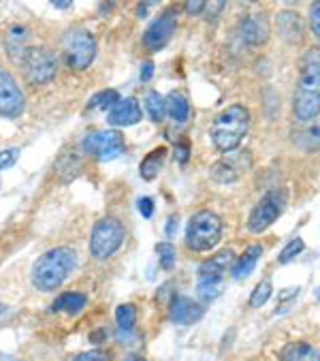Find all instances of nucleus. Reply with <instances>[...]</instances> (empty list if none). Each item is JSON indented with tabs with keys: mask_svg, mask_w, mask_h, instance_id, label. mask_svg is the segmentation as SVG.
Segmentation results:
<instances>
[{
	"mask_svg": "<svg viewBox=\"0 0 320 361\" xmlns=\"http://www.w3.org/2000/svg\"><path fill=\"white\" fill-rule=\"evenodd\" d=\"M77 267V252L68 246H56L47 252H43L30 271L32 284L43 293L56 291V288L73 274Z\"/></svg>",
	"mask_w": 320,
	"mask_h": 361,
	"instance_id": "obj_1",
	"label": "nucleus"
},
{
	"mask_svg": "<svg viewBox=\"0 0 320 361\" xmlns=\"http://www.w3.org/2000/svg\"><path fill=\"white\" fill-rule=\"evenodd\" d=\"M318 88H320V54L318 49H309L305 51L299 64V84L293 101V111L297 120L307 122L318 116V107H320Z\"/></svg>",
	"mask_w": 320,
	"mask_h": 361,
	"instance_id": "obj_2",
	"label": "nucleus"
},
{
	"mask_svg": "<svg viewBox=\"0 0 320 361\" xmlns=\"http://www.w3.org/2000/svg\"><path fill=\"white\" fill-rule=\"evenodd\" d=\"M248 126H250V114L246 107H242V105L226 107L224 111H220L216 116V120L211 124L214 146L224 154L233 152L246 137Z\"/></svg>",
	"mask_w": 320,
	"mask_h": 361,
	"instance_id": "obj_3",
	"label": "nucleus"
},
{
	"mask_svg": "<svg viewBox=\"0 0 320 361\" xmlns=\"http://www.w3.org/2000/svg\"><path fill=\"white\" fill-rule=\"evenodd\" d=\"M222 238V219L216 212L201 209L192 214L186 227V244L197 252L211 250Z\"/></svg>",
	"mask_w": 320,
	"mask_h": 361,
	"instance_id": "obj_4",
	"label": "nucleus"
},
{
	"mask_svg": "<svg viewBox=\"0 0 320 361\" xmlns=\"http://www.w3.org/2000/svg\"><path fill=\"white\" fill-rule=\"evenodd\" d=\"M62 54H64V60L70 68H75V71L88 68L97 58L94 35L88 30H82V28L68 30L62 37Z\"/></svg>",
	"mask_w": 320,
	"mask_h": 361,
	"instance_id": "obj_5",
	"label": "nucleus"
},
{
	"mask_svg": "<svg viewBox=\"0 0 320 361\" xmlns=\"http://www.w3.org/2000/svg\"><path fill=\"white\" fill-rule=\"evenodd\" d=\"M22 66L28 82H32L35 86H45L58 73V56L45 45H32L24 51Z\"/></svg>",
	"mask_w": 320,
	"mask_h": 361,
	"instance_id": "obj_6",
	"label": "nucleus"
},
{
	"mask_svg": "<svg viewBox=\"0 0 320 361\" xmlns=\"http://www.w3.org/2000/svg\"><path fill=\"white\" fill-rule=\"evenodd\" d=\"M124 225L116 219H101L90 235V255L99 261H105L118 252L124 242Z\"/></svg>",
	"mask_w": 320,
	"mask_h": 361,
	"instance_id": "obj_7",
	"label": "nucleus"
},
{
	"mask_svg": "<svg viewBox=\"0 0 320 361\" xmlns=\"http://www.w3.org/2000/svg\"><path fill=\"white\" fill-rule=\"evenodd\" d=\"M286 199H288L286 197V190H282V188H273L267 195H263V199L250 212L248 229L254 231V233H261L267 227H271L280 219V214L284 212Z\"/></svg>",
	"mask_w": 320,
	"mask_h": 361,
	"instance_id": "obj_8",
	"label": "nucleus"
},
{
	"mask_svg": "<svg viewBox=\"0 0 320 361\" xmlns=\"http://www.w3.org/2000/svg\"><path fill=\"white\" fill-rule=\"evenodd\" d=\"M82 148L99 161H113L124 152V137L118 130H92L84 137Z\"/></svg>",
	"mask_w": 320,
	"mask_h": 361,
	"instance_id": "obj_9",
	"label": "nucleus"
},
{
	"mask_svg": "<svg viewBox=\"0 0 320 361\" xmlns=\"http://www.w3.org/2000/svg\"><path fill=\"white\" fill-rule=\"evenodd\" d=\"M24 107H26V101H24L22 88L18 86L16 78L9 71L0 66V116L18 118L22 116Z\"/></svg>",
	"mask_w": 320,
	"mask_h": 361,
	"instance_id": "obj_10",
	"label": "nucleus"
},
{
	"mask_svg": "<svg viewBox=\"0 0 320 361\" xmlns=\"http://www.w3.org/2000/svg\"><path fill=\"white\" fill-rule=\"evenodd\" d=\"M176 28H178V20H176V13L169 9L147 26V30L143 32V45L152 51H160L171 41Z\"/></svg>",
	"mask_w": 320,
	"mask_h": 361,
	"instance_id": "obj_11",
	"label": "nucleus"
},
{
	"mask_svg": "<svg viewBox=\"0 0 320 361\" xmlns=\"http://www.w3.org/2000/svg\"><path fill=\"white\" fill-rule=\"evenodd\" d=\"M252 167V159L248 152H228L226 159L218 161L211 169V178L220 184H230L242 178Z\"/></svg>",
	"mask_w": 320,
	"mask_h": 361,
	"instance_id": "obj_12",
	"label": "nucleus"
},
{
	"mask_svg": "<svg viewBox=\"0 0 320 361\" xmlns=\"http://www.w3.org/2000/svg\"><path fill=\"white\" fill-rule=\"evenodd\" d=\"M203 314H205V308L184 295H173L169 304V319L176 325H192L201 321Z\"/></svg>",
	"mask_w": 320,
	"mask_h": 361,
	"instance_id": "obj_13",
	"label": "nucleus"
},
{
	"mask_svg": "<svg viewBox=\"0 0 320 361\" xmlns=\"http://www.w3.org/2000/svg\"><path fill=\"white\" fill-rule=\"evenodd\" d=\"M139 120H141V105L133 97L120 99L107 114V122L111 126H133Z\"/></svg>",
	"mask_w": 320,
	"mask_h": 361,
	"instance_id": "obj_14",
	"label": "nucleus"
},
{
	"mask_svg": "<svg viewBox=\"0 0 320 361\" xmlns=\"http://www.w3.org/2000/svg\"><path fill=\"white\" fill-rule=\"evenodd\" d=\"M239 35L248 45H261L269 39V22L263 13L257 16H248L242 22V28H239Z\"/></svg>",
	"mask_w": 320,
	"mask_h": 361,
	"instance_id": "obj_15",
	"label": "nucleus"
},
{
	"mask_svg": "<svg viewBox=\"0 0 320 361\" xmlns=\"http://www.w3.org/2000/svg\"><path fill=\"white\" fill-rule=\"evenodd\" d=\"M261 257H263V246H261V244L248 246L246 252L230 265L233 278H235V280H244V278H248V276L257 269V263H259Z\"/></svg>",
	"mask_w": 320,
	"mask_h": 361,
	"instance_id": "obj_16",
	"label": "nucleus"
},
{
	"mask_svg": "<svg viewBox=\"0 0 320 361\" xmlns=\"http://www.w3.org/2000/svg\"><path fill=\"white\" fill-rule=\"evenodd\" d=\"M235 263V252L230 248L216 252L214 257H209L207 261L201 263L199 267V276H211V278H224L226 269H230V265Z\"/></svg>",
	"mask_w": 320,
	"mask_h": 361,
	"instance_id": "obj_17",
	"label": "nucleus"
},
{
	"mask_svg": "<svg viewBox=\"0 0 320 361\" xmlns=\"http://www.w3.org/2000/svg\"><path fill=\"white\" fill-rule=\"evenodd\" d=\"M28 37L30 30L26 26H11L5 35V47L13 60H22L24 51L28 49Z\"/></svg>",
	"mask_w": 320,
	"mask_h": 361,
	"instance_id": "obj_18",
	"label": "nucleus"
},
{
	"mask_svg": "<svg viewBox=\"0 0 320 361\" xmlns=\"http://www.w3.org/2000/svg\"><path fill=\"white\" fill-rule=\"evenodd\" d=\"M280 361H320L318 348L307 342H290L280 350Z\"/></svg>",
	"mask_w": 320,
	"mask_h": 361,
	"instance_id": "obj_19",
	"label": "nucleus"
},
{
	"mask_svg": "<svg viewBox=\"0 0 320 361\" xmlns=\"http://www.w3.org/2000/svg\"><path fill=\"white\" fill-rule=\"evenodd\" d=\"M278 32L282 35V39H286L288 43H299L301 41V22L297 18V13L293 11H282L278 16Z\"/></svg>",
	"mask_w": 320,
	"mask_h": 361,
	"instance_id": "obj_20",
	"label": "nucleus"
},
{
	"mask_svg": "<svg viewBox=\"0 0 320 361\" xmlns=\"http://www.w3.org/2000/svg\"><path fill=\"white\" fill-rule=\"evenodd\" d=\"M165 109H167L169 118L178 124H184L190 116V105L182 92H171L169 99L165 101Z\"/></svg>",
	"mask_w": 320,
	"mask_h": 361,
	"instance_id": "obj_21",
	"label": "nucleus"
},
{
	"mask_svg": "<svg viewBox=\"0 0 320 361\" xmlns=\"http://www.w3.org/2000/svg\"><path fill=\"white\" fill-rule=\"evenodd\" d=\"M86 302H88V298H86L84 293L68 291V293H62V295L54 302L51 310H54V312H68V314H77L79 310H82V308L86 306Z\"/></svg>",
	"mask_w": 320,
	"mask_h": 361,
	"instance_id": "obj_22",
	"label": "nucleus"
},
{
	"mask_svg": "<svg viewBox=\"0 0 320 361\" xmlns=\"http://www.w3.org/2000/svg\"><path fill=\"white\" fill-rule=\"evenodd\" d=\"M165 157H167V150L165 148H156L152 150L143 161H141V167H139V173L143 180H154L160 169H163V163H165Z\"/></svg>",
	"mask_w": 320,
	"mask_h": 361,
	"instance_id": "obj_23",
	"label": "nucleus"
},
{
	"mask_svg": "<svg viewBox=\"0 0 320 361\" xmlns=\"http://www.w3.org/2000/svg\"><path fill=\"white\" fill-rule=\"evenodd\" d=\"M224 291V278H211V276H199L197 293L203 302H214Z\"/></svg>",
	"mask_w": 320,
	"mask_h": 361,
	"instance_id": "obj_24",
	"label": "nucleus"
},
{
	"mask_svg": "<svg viewBox=\"0 0 320 361\" xmlns=\"http://www.w3.org/2000/svg\"><path fill=\"white\" fill-rule=\"evenodd\" d=\"M145 109H147V114H149V118H152L154 122H163V120H165V114H167V109H165V99L160 97L158 92H149V94L145 97Z\"/></svg>",
	"mask_w": 320,
	"mask_h": 361,
	"instance_id": "obj_25",
	"label": "nucleus"
},
{
	"mask_svg": "<svg viewBox=\"0 0 320 361\" xmlns=\"http://www.w3.org/2000/svg\"><path fill=\"white\" fill-rule=\"evenodd\" d=\"M116 321H118V329L122 331H133L135 323H137V308L133 304H122L116 310Z\"/></svg>",
	"mask_w": 320,
	"mask_h": 361,
	"instance_id": "obj_26",
	"label": "nucleus"
},
{
	"mask_svg": "<svg viewBox=\"0 0 320 361\" xmlns=\"http://www.w3.org/2000/svg\"><path fill=\"white\" fill-rule=\"evenodd\" d=\"M120 101V94L116 92V90H101V92H97L92 99H90V103H88V111L90 109H111L116 103Z\"/></svg>",
	"mask_w": 320,
	"mask_h": 361,
	"instance_id": "obj_27",
	"label": "nucleus"
},
{
	"mask_svg": "<svg viewBox=\"0 0 320 361\" xmlns=\"http://www.w3.org/2000/svg\"><path fill=\"white\" fill-rule=\"evenodd\" d=\"M273 293V286H271V280H263L257 288H254V293L250 295V306L252 308H261L269 302Z\"/></svg>",
	"mask_w": 320,
	"mask_h": 361,
	"instance_id": "obj_28",
	"label": "nucleus"
},
{
	"mask_svg": "<svg viewBox=\"0 0 320 361\" xmlns=\"http://www.w3.org/2000/svg\"><path fill=\"white\" fill-rule=\"evenodd\" d=\"M156 252H158V261H160V267H163V269H171L176 265V248H173V244H169V242L158 244Z\"/></svg>",
	"mask_w": 320,
	"mask_h": 361,
	"instance_id": "obj_29",
	"label": "nucleus"
},
{
	"mask_svg": "<svg viewBox=\"0 0 320 361\" xmlns=\"http://www.w3.org/2000/svg\"><path fill=\"white\" fill-rule=\"evenodd\" d=\"M303 248H305V244H303V240L301 238H295L290 244H286L284 246V250L280 252V257H278V261L284 265V263H288V261H293L299 252H303Z\"/></svg>",
	"mask_w": 320,
	"mask_h": 361,
	"instance_id": "obj_30",
	"label": "nucleus"
},
{
	"mask_svg": "<svg viewBox=\"0 0 320 361\" xmlns=\"http://www.w3.org/2000/svg\"><path fill=\"white\" fill-rule=\"evenodd\" d=\"M20 159V150L18 148H9V150H3L0 152V169H9L18 163Z\"/></svg>",
	"mask_w": 320,
	"mask_h": 361,
	"instance_id": "obj_31",
	"label": "nucleus"
},
{
	"mask_svg": "<svg viewBox=\"0 0 320 361\" xmlns=\"http://www.w3.org/2000/svg\"><path fill=\"white\" fill-rule=\"evenodd\" d=\"M73 361H109V355L103 350H88V353H79Z\"/></svg>",
	"mask_w": 320,
	"mask_h": 361,
	"instance_id": "obj_32",
	"label": "nucleus"
},
{
	"mask_svg": "<svg viewBox=\"0 0 320 361\" xmlns=\"http://www.w3.org/2000/svg\"><path fill=\"white\" fill-rule=\"evenodd\" d=\"M309 26H312L314 37H320V5L318 3H314L309 9Z\"/></svg>",
	"mask_w": 320,
	"mask_h": 361,
	"instance_id": "obj_33",
	"label": "nucleus"
},
{
	"mask_svg": "<svg viewBox=\"0 0 320 361\" xmlns=\"http://www.w3.org/2000/svg\"><path fill=\"white\" fill-rule=\"evenodd\" d=\"M137 207H139V212H141L143 219H152V214H154V201H152L149 197H141V199L137 201Z\"/></svg>",
	"mask_w": 320,
	"mask_h": 361,
	"instance_id": "obj_34",
	"label": "nucleus"
},
{
	"mask_svg": "<svg viewBox=\"0 0 320 361\" xmlns=\"http://www.w3.org/2000/svg\"><path fill=\"white\" fill-rule=\"evenodd\" d=\"M299 295V286H290V288H284V291H280V304H290V300H295Z\"/></svg>",
	"mask_w": 320,
	"mask_h": 361,
	"instance_id": "obj_35",
	"label": "nucleus"
},
{
	"mask_svg": "<svg viewBox=\"0 0 320 361\" xmlns=\"http://www.w3.org/2000/svg\"><path fill=\"white\" fill-rule=\"evenodd\" d=\"M205 5H207V3H186L184 9H186L188 16H199V13L205 11Z\"/></svg>",
	"mask_w": 320,
	"mask_h": 361,
	"instance_id": "obj_36",
	"label": "nucleus"
},
{
	"mask_svg": "<svg viewBox=\"0 0 320 361\" xmlns=\"http://www.w3.org/2000/svg\"><path fill=\"white\" fill-rule=\"evenodd\" d=\"M188 154H190V152H188V143L182 141L180 146L176 148V159H178L180 163H186V161H188Z\"/></svg>",
	"mask_w": 320,
	"mask_h": 361,
	"instance_id": "obj_37",
	"label": "nucleus"
},
{
	"mask_svg": "<svg viewBox=\"0 0 320 361\" xmlns=\"http://www.w3.org/2000/svg\"><path fill=\"white\" fill-rule=\"evenodd\" d=\"M154 75V64L152 62H143L141 64V82H149Z\"/></svg>",
	"mask_w": 320,
	"mask_h": 361,
	"instance_id": "obj_38",
	"label": "nucleus"
},
{
	"mask_svg": "<svg viewBox=\"0 0 320 361\" xmlns=\"http://www.w3.org/2000/svg\"><path fill=\"white\" fill-rule=\"evenodd\" d=\"M103 336H107V329H99V331H92V334H90V340L99 344V342H103V340H105Z\"/></svg>",
	"mask_w": 320,
	"mask_h": 361,
	"instance_id": "obj_39",
	"label": "nucleus"
},
{
	"mask_svg": "<svg viewBox=\"0 0 320 361\" xmlns=\"http://www.w3.org/2000/svg\"><path fill=\"white\" fill-rule=\"evenodd\" d=\"M176 229H178V219H176V216H171L169 223H167V235H173Z\"/></svg>",
	"mask_w": 320,
	"mask_h": 361,
	"instance_id": "obj_40",
	"label": "nucleus"
},
{
	"mask_svg": "<svg viewBox=\"0 0 320 361\" xmlns=\"http://www.w3.org/2000/svg\"><path fill=\"white\" fill-rule=\"evenodd\" d=\"M51 7H56V9H70V7H73V3H60V0H54Z\"/></svg>",
	"mask_w": 320,
	"mask_h": 361,
	"instance_id": "obj_41",
	"label": "nucleus"
},
{
	"mask_svg": "<svg viewBox=\"0 0 320 361\" xmlns=\"http://www.w3.org/2000/svg\"><path fill=\"white\" fill-rule=\"evenodd\" d=\"M0 361H20L16 355H9V353H0Z\"/></svg>",
	"mask_w": 320,
	"mask_h": 361,
	"instance_id": "obj_42",
	"label": "nucleus"
},
{
	"mask_svg": "<svg viewBox=\"0 0 320 361\" xmlns=\"http://www.w3.org/2000/svg\"><path fill=\"white\" fill-rule=\"evenodd\" d=\"M147 7H149V5H139V7H137V16H139V18H145V16H147Z\"/></svg>",
	"mask_w": 320,
	"mask_h": 361,
	"instance_id": "obj_43",
	"label": "nucleus"
},
{
	"mask_svg": "<svg viewBox=\"0 0 320 361\" xmlns=\"http://www.w3.org/2000/svg\"><path fill=\"white\" fill-rule=\"evenodd\" d=\"M126 361H145V359H143V357H135V355H130Z\"/></svg>",
	"mask_w": 320,
	"mask_h": 361,
	"instance_id": "obj_44",
	"label": "nucleus"
},
{
	"mask_svg": "<svg viewBox=\"0 0 320 361\" xmlns=\"http://www.w3.org/2000/svg\"><path fill=\"white\" fill-rule=\"evenodd\" d=\"M5 312H7V306H5V304H0V317H3Z\"/></svg>",
	"mask_w": 320,
	"mask_h": 361,
	"instance_id": "obj_45",
	"label": "nucleus"
}]
</instances>
